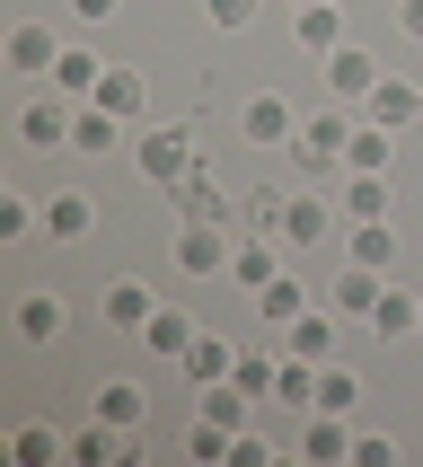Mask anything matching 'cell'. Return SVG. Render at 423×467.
<instances>
[{"mask_svg":"<svg viewBox=\"0 0 423 467\" xmlns=\"http://www.w3.org/2000/svg\"><path fill=\"white\" fill-rule=\"evenodd\" d=\"M353 467H397V441L388 432H353Z\"/></svg>","mask_w":423,"mask_h":467,"instance_id":"cell-39","label":"cell"},{"mask_svg":"<svg viewBox=\"0 0 423 467\" xmlns=\"http://www.w3.org/2000/svg\"><path fill=\"white\" fill-rule=\"evenodd\" d=\"M283 194H291V185H256V194L238 203V221H247L256 238H283Z\"/></svg>","mask_w":423,"mask_h":467,"instance_id":"cell-33","label":"cell"},{"mask_svg":"<svg viewBox=\"0 0 423 467\" xmlns=\"http://www.w3.org/2000/svg\"><path fill=\"white\" fill-rule=\"evenodd\" d=\"M71 150H79V159H115V150H124V115H106L98 98L71 106Z\"/></svg>","mask_w":423,"mask_h":467,"instance_id":"cell-11","label":"cell"},{"mask_svg":"<svg viewBox=\"0 0 423 467\" xmlns=\"http://www.w3.org/2000/svg\"><path fill=\"white\" fill-rule=\"evenodd\" d=\"M115 9H124V0H71V18H79V26H106Z\"/></svg>","mask_w":423,"mask_h":467,"instance_id":"cell-41","label":"cell"},{"mask_svg":"<svg viewBox=\"0 0 423 467\" xmlns=\"http://www.w3.org/2000/svg\"><path fill=\"white\" fill-rule=\"evenodd\" d=\"M212 9V26H221V36H247V26L264 18V0H203Z\"/></svg>","mask_w":423,"mask_h":467,"instance_id":"cell-38","label":"cell"},{"mask_svg":"<svg viewBox=\"0 0 423 467\" xmlns=\"http://www.w3.org/2000/svg\"><path fill=\"white\" fill-rule=\"evenodd\" d=\"M45 79H53V88H62L71 106H88V98H98V79H106V62H98L88 45H62V62H53Z\"/></svg>","mask_w":423,"mask_h":467,"instance_id":"cell-19","label":"cell"},{"mask_svg":"<svg viewBox=\"0 0 423 467\" xmlns=\"http://www.w3.org/2000/svg\"><path fill=\"white\" fill-rule=\"evenodd\" d=\"M9 459L18 467H53V459H71V441H62L53 423H18V432H9Z\"/></svg>","mask_w":423,"mask_h":467,"instance_id":"cell-30","label":"cell"},{"mask_svg":"<svg viewBox=\"0 0 423 467\" xmlns=\"http://www.w3.org/2000/svg\"><path fill=\"white\" fill-rule=\"evenodd\" d=\"M283 9H317V0H283Z\"/></svg>","mask_w":423,"mask_h":467,"instance_id":"cell-43","label":"cell"},{"mask_svg":"<svg viewBox=\"0 0 423 467\" xmlns=\"http://www.w3.org/2000/svg\"><path fill=\"white\" fill-rule=\"evenodd\" d=\"M379 79H388V71L370 62V45H335V53H326V98H335V106H362Z\"/></svg>","mask_w":423,"mask_h":467,"instance_id":"cell-9","label":"cell"},{"mask_svg":"<svg viewBox=\"0 0 423 467\" xmlns=\"http://www.w3.org/2000/svg\"><path fill=\"white\" fill-rule=\"evenodd\" d=\"M18 141L26 150H71V98H26L18 106Z\"/></svg>","mask_w":423,"mask_h":467,"instance_id":"cell-10","label":"cell"},{"mask_svg":"<svg viewBox=\"0 0 423 467\" xmlns=\"http://www.w3.org/2000/svg\"><path fill=\"white\" fill-rule=\"evenodd\" d=\"M344 256L388 274V265H397V230H388V221H344Z\"/></svg>","mask_w":423,"mask_h":467,"instance_id":"cell-28","label":"cell"},{"mask_svg":"<svg viewBox=\"0 0 423 467\" xmlns=\"http://www.w3.org/2000/svg\"><path fill=\"white\" fill-rule=\"evenodd\" d=\"M344 327H353L344 309H300L283 327V353H300V362H335V353H344Z\"/></svg>","mask_w":423,"mask_h":467,"instance_id":"cell-8","label":"cell"},{"mask_svg":"<svg viewBox=\"0 0 423 467\" xmlns=\"http://www.w3.org/2000/svg\"><path fill=\"white\" fill-rule=\"evenodd\" d=\"M98 415L115 423V432H141V423H150V389H141V379H106V389H98Z\"/></svg>","mask_w":423,"mask_h":467,"instance_id":"cell-23","label":"cell"},{"mask_svg":"<svg viewBox=\"0 0 423 467\" xmlns=\"http://www.w3.org/2000/svg\"><path fill=\"white\" fill-rule=\"evenodd\" d=\"M300 309H309V291H300V274H273V283L256 291V317L273 327V336H283V327H291Z\"/></svg>","mask_w":423,"mask_h":467,"instance_id":"cell-29","label":"cell"},{"mask_svg":"<svg viewBox=\"0 0 423 467\" xmlns=\"http://www.w3.org/2000/svg\"><path fill=\"white\" fill-rule=\"evenodd\" d=\"M247 406H256V397L238 389V379H212V389H194V415L221 423V432H247Z\"/></svg>","mask_w":423,"mask_h":467,"instance_id":"cell-25","label":"cell"},{"mask_svg":"<svg viewBox=\"0 0 423 467\" xmlns=\"http://www.w3.org/2000/svg\"><path fill=\"white\" fill-rule=\"evenodd\" d=\"M344 141H353V106L300 115V132H291V168H309V177H335V168H344Z\"/></svg>","mask_w":423,"mask_h":467,"instance_id":"cell-1","label":"cell"},{"mask_svg":"<svg viewBox=\"0 0 423 467\" xmlns=\"http://www.w3.org/2000/svg\"><path fill=\"white\" fill-rule=\"evenodd\" d=\"M247 397H273V379H283V353H238V370H230Z\"/></svg>","mask_w":423,"mask_h":467,"instance_id":"cell-36","label":"cell"},{"mask_svg":"<svg viewBox=\"0 0 423 467\" xmlns=\"http://www.w3.org/2000/svg\"><path fill=\"white\" fill-rule=\"evenodd\" d=\"M379 291H388V274H379V265H353V256H344V283H335V309L353 317V327H370V309H379Z\"/></svg>","mask_w":423,"mask_h":467,"instance_id":"cell-17","label":"cell"},{"mask_svg":"<svg viewBox=\"0 0 423 467\" xmlns=\"http://www.w3.org/2000/svg\"><path fill=\"white\" fill-rule=\"evenodd\" d=\"M168 203H177V221H230V212H238V194L221 185V168H212V159H194V168L168 185Z\"/></svg>","mask_w":423,"mask_h":467,"instance_id":"cell-5","label":"cell"},{"mask_svg":"<svg viewBox=\"0 0 423 467\" xmlns=\"http://www.w3.org/2000/svg\"><path fill=\"white\" fill-rule=\"evenodd\" d=\"M230 256H238L230 221H177V274H185V283H212V274H230Z\"/></svg>","mask_w":423,"mask_h":467,"instance_id":"cell-3","label":"cell"},{"mask_svg":"<svg viewBox=\"0 0 423 467\" xmlns=\"http://www.w3.org/2000/svg\"><path fill=\"white\" fill-rule=\"evenodd\" d=\"M62 291H18V309H9V327H18V344H53L62 336Z\"/></svg>","mask_w":423,"mask_h":467,"instance_id":"cell-15","label":"cell"},{"mask_svg":"<svg viewBox=\"0 0 423 467\" xmlns=\"http://www.w3.org/2000/svg\"><path fill=\"white\" fill-rule=\"evenodd\" d=\"M98 230V194H79V185H62L45 203V238H62V247H79V238Z\"/></svg>","mask_w":423,"mask_h":467,"instance_id":"cell-14","label":"cell"},{"mask_svg":"<svg viewBox=\"0 0 423 467\" xmlns=\"http://www.w3.org/2000/svg\"><path fill=\"white\" fill-rule=\"evenodd\" d=\"M132 159H141V185H177L185 168L203 159V141H194V124H150L132 141Z\"/></svg>","mask_w":423,"mask_h":467,"instance_id":"cell-2","label":"cell"},{"mask_svg":"<svg viewBox=\"0 0 423 467\" xmlns=\"http://www.w3.org/2000/svg\"><path fill=\"white\" fill-rule=\"evenodd\" d=\"M194 336H203V327H194V317H185V309H168V300H159V317H150V327H141V344H150V353H168V362H177V353H185V344H194Z\"/></svg>","mask_w":423,"mask_h":467,"instance_id":"cell-31","label":"cell"},{"mask_svg":"<svg viewBox=\"0 0 423 467\" xmlns=\"http://www.w3.org/2000/svg\"><path fill=\"white\" fill-rule=\"evenodd\" d=\"M98 106H106V115H124V124H141V106H150V79H141V71H124V62H106Z\"/></svg>","mask_w":423,"mask_h":467,"instance_id":"cell-21","label":"cell"},{"mask_svg":"<svg viewBox=\"0 0 423 467\" xmlns=\"http://www.w3.org/2000/svg\"><path fill=\"white\" fill-rule=\"evenodd\" d=\"M0 62H9V71H53V62H62V45H53V26H36V18H18L9 26V45H0Z\"/></svg>","mask_w":423,"mask_h":467,"instance_id":"cell-13","label":"cell"},{"mask_svg":"<svg viewBox=\"0 0 423 467\" xmlns=\"http://www.w3.org/2000/svg\"><path fill=\"white\" fill-rule=\"evenodd\" d=\"M238 132L256 141V150H291V132H300V106L283 88H256V98L238 106Z\"/></svg>","mask_w":423,"mask_h":467,"instance_id":"cell-6","label":"cell"},{"mask_svg":"<svg viewBox=\"0 0 423 467\" xmlns=\"http://www.w3.org/2000/svg\"><path fill=\"white\" fill-rule=\"evenodd\" d=\"M300 459H317V467L353 459V415H317V406H309V423H300Z\"/></svg>","mask_w":423,"mask_h":467,"instance_id":"cell-16","label":"cell"},{"mask_svg":"<svg viewBox=\"0 0 423 467\" xmlns=\"http://www.w3.org/2000/svg\"><path fill=\"white\" fill-rule=\"evenodd\" d=\"M273 274H283V238H238V256H230V283H247V291H264L273 283Z\"/></svg>","mask_w":423,"mask_h":467,"instance_id":"cell-20","label":"cell"},{"mask_svg":"<svg viewBox=\"0 0 423 467\" xmlns=\"http://www.w3.org/2000/svg\"><path fill=\"white\" fill-rule=\"evenodd\" d=\"M291 36H300L317 62H326V53L344 45V9H335V0H317V9H291Z\"/></svg>","mask_w":423,"mask_h":467,"instance_id":"cell-27","label":"cell"},{"mask_svg":"<svg viewBox=\"0 0 423 467\" xmlns=\"http://www.w3.org/2000/svg\"><path fill=\"white\" fill-rule=\"evenodd\" d=\"M98 317H106V327H115V336H141V327H150V317H159V291L141 283V274H115V283L98 291Z\"/></svg>","mask_w":423,"mask_h":467,"instance_id":"cell-7","label":"cell"},{"mask_svg":"<svg viewBox=\"0 0 423 467\" xmlns=\"http://www.w3.org/2000/svg\"><path fill=\"white\" fill-rule=\"evenodd\" d=\"M264 459H273V441H264V432H238V441H230V467H264Z\"/></svg>","mask_w":423,"mask_h":467,"instance_id":"cell-40","label":"cell"},{"mask_svg":"<svg viewBox=\"0 0 423 467\" xmlns=\"http://www.w3.org/2000/svg\"><path fill=\"white\" fill-rule=\"evenodd\" d=\"M353 406H362V370L326 362V370H317V415H353Z\"/></svg>","mask_w":423,"mask_h":467,"instance_id":"cell-32","label":"cell"},{"mask_svg":"<svg viewBox=\"0 0 423 467\" xmlns=\"http://www.w3.org/2000/svg\"><path fill=\"white\" fill-rule=\"evenodd\" d=\"M36 230H45V212L26 203V194H0V247H26Z\"/></svg>","mask_w":423,"mask_h":467,"instance_id":"cell-35","label":"cell"},{"mask_svg":"<svg viewBox=\"0 0 423 467\" xmlns=\"http://www.w3.org/2000/svg\"><path fill=\"white\" fill-rule=\"evenodd\" d=\"M397 26H406V36L423 45V0H397Z\"/></svg>","mask_w":423,"mask_h":467,"instance_id":"cell-42","label":"cell"},{"mask_svg":"<svg viewBox=\"0 0 423 467\" xmlns=\"http://www.w3.org/2000/svg\"><path fill=\"white\" fill-rule=\"evenodd\" d=\"M353 115H370V124L406 132V124H415V115H423V88H415V79H379V88H370V98L353 106Z\"/></svg>","mask_w":423,"mask_h":467,"instance_id":"cell-12","label":"cell"},{"mask_svg":"<svg viewBox=\"0 0 423 467\" xmlns=\"http://www.w3.org/2000/svg\"><path fill=\"white\" fill-rule=\"evenodd\" d=\"M317 370H326V362H300V353H283V379H273V397H283V406H317Z\"/></svg>","mask_w":423,"mask_h":467,"instance_id":"cell-34","label":"cell"},{"mask_svg":"<svg viewBox=\"0 0 423 467\" xmlns=\"http://www.w3.org/2000/svg\"><path fill=\"white\" fill-rule=\"evenodd\" d=\"M230 441H238V432H221V423L194 415V432H185V459H194V467H221V459H230Z\"/></svg>","mask_w":423,"mask_h":467,"instance_id":"cell-37","label":"cell"},{"mask_svg":"<svg viewBox=\"0 0 423 467\" xmlns=\"http://www.w3.org/2000/svg\"><path fill=\"white\" fill-rule=\"evenodd\" d=\"M370 336H388V344H406V336H423V291H379V309H370Z\"/></svg>","mask_w":423,"mask_h":467,"instance_id":"cell-18","label":"cell"},{"mask_svg":"<svg viewBox=\"0 0 423 467\" xmlns=\"http://www.w3.org/2000/svg\"><path fill=\"white\" fill-rule=\"evenodd\" d=\"M388 159H397V132H388V124H370V115H353V141H344V168H370V177H388Z\"/></svg>","mask_w":423,"mask_h":467,"instance_id":"cell-22","label":"cell"},{"mask_svg":"<svg viewBox=\"0 0 423 467\" xmlns=\"http://www.w3.org/2000/svg\"><path fill=\"white\" fill-rule=\"evenodd\" d=\"M344 221H388V177H370V168H344Z\"/></svg>","mask_w":423,"mask_h":467,"instance_id":"cell-26","label":"cell"},{"mask_svg":"<svg viewBox=\"0 0 423 467\" xmlns=\"http://www.w3.org/2000/svg\"><path fill=\"white\" fill-rule=\"evenodd\" d=\"M344 230V203H326L317 185H291L283 194V247H326Z\"/></svg>","mask_w":423,"mask_h":467,"instance_id":"cell-4","label":"cell"},{"mask_svg":"<svg viewBox=\"0 0 423 467\" xmlns=\"http://www.w3.org/2000/svg\"><path fill=\"white\" fill-rule=\"evenodd\" d=\"M177 370L194 379V389H212V379H230V370H238V353H230V344H221V336L203 327V336H194V344L177 353Z\"/></svg>","mask_w":423,"mask_h":467,"instance_id":"cell-24","label":"cell"}]
</instances>
